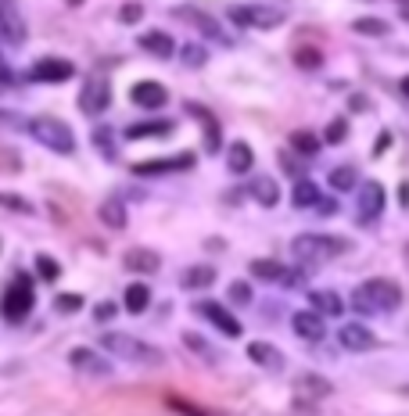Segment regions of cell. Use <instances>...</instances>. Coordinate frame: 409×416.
Wrapping results in <instances>:
<instances>
[{
  "instance_id": "cell-4",
  "label": "cell",
  "mask_w": 409,
  "mask_h": 416,
  "mask_svg": "<svg viewBox=\"0 0 409 416\" xmlns=\"http://www.w3.org/2000/svg\"><path fill=\"white\" fill-rule=\"evenodd\" d=\"M0 312H4L8 323H22L33 312V280L29 277H15L0 298Z\"/></svg>"
},
{
  "instance_id": "cell-30",
  "label": "cell",
  "mask_w": 409,
  "mask_h": 416,
  "mask_svg": "<svg viewBox=\"0 0 409 416\" xmlns=\"http://www.w3.org/2000/svg\"><path fill=\"white\" fill-rule=\"evenodd\" d=\"M331 187H334V191L337 194H344V191H352V187L359 183V173L352 169V165H337V169H331Z\"/></svg>"
},
{
  "instance_id": "cell-18",
  "label": "cell",
  "mask_w": 409,
  "mask_h": 416,
  "mask_svg": "<svg viewBox=\"0 0 409 416\" xmlns=\"http://www.w3.org/2000/svg\"><path fill=\"white\" fill-rule=\"evenodd\" d=\"M0 29L11 44H22L26 40V26H22V15H18V4L15 0H0Z\"/></svg>"
},
{
  "instance_id": "cell-48",
  "label": "cell",
  "mask_w": 409,
  "mask_h": 416,
  "mask_svg": "<svg viewBox=\"0 0 409 416\" xmlns=\"http://www.w3.org/2000/svg\"><path fill=\"white\" fill-rule=\"evenodd\" d=\"M352 112H366V97H359V94L352 97Z\"/></svg>"
},
{
  "instance_id": "cell-41",
  "label": "cell",
  "mask_w": 409,
  "mask_h": 416,
  "mask_svg": "<svg viewBox=\"0 0 409 416\" xmlns=\"http://www.w3.org/2000/svg\"><path fill=\"white\" fill-rule=\"evenodd\" d=\"M230 302L248 305V302H251V287H248L244 280H233V284H230Z\"/></svg>"
},
{
  "instance_id": "cell-9",
  "label": "cell",
  "mask_w": 409,
  "mask_h": 416,
  "mask_svg": "<svg viewBox=\"0 0 409 416\" xmlns=\"http://www.w3.org/2000/svg\"><path fill=\"white\" fill-rule=\"evenodd\" d=\"M108 101H112V87H108V79L101 76H90L83 83V90H79V108L86 115H101L108 108Z\"/></svg>"
},
{
  "instance_id": "cell-49",
  "label": "cell",
  "mask_w": 409,
  "mask_h": 416,
  "mask_svg": "<svg viewBox=\"0 0 409 416\" xmlns=\"http://www.w3.org/2000/svg\"><path fill=\"white\" fill-rule=\"evenodd\" d=\"M402 205H409V183H402Z\"/></svg>"
},
{
  "instance_id": "cell-32",
  "label": "cell",
  "mask_w": 409,
  "mask_h": 416,
  "mask_svg": "<svg viewBox=\"0 0 409 416\" xmlns=\"http://www.w3.org/2000/svg\"><path fill=\"white\" fill-rule=\"evenodd\" d=\"M212 280H215V269L212 266H190L187 273H183V287H190V291L194 287H208Z\"/></svg>"
},
{
  "instance_id": "cell-8",
  "label": "cell",
  "mask_w": 409,
  "mask_h": 416,
  "mask_svg": "<svg viewBox=\"0 0 409 416\" xmlns=\"http://www.w3.org/2000/svg\"><path fill=\"white\" fill-rule=\"evenodd\" d=\"M356 212H359V223H362V226H370L374 219H381V212H384V187H381L377 180H370V183L359 187Z\"/></svg>"
},
{
  "instance_id": "cell-11",
  "label": "cell",
  "mask_w": 409,
  "mask_h": 416,
  "mask_svg": "<svg viewBox=\"0 0 409 416\" xmlns=\"http://www.w3.org/2000/svg\"><path fill=\"white\" fill-rule=\"evenodd\" d=\"M248 269H251V277H255V280H266V284L294 287V284L301 280V273H294V269H287L284 262H273V259H255Z\"/></svg>"
},
{
  "instance_id": "cell-39",
  "label": "cell",
  "mask_w": 409,
  "mask_h": 416,
  "mask_svg": "<svg viewBox=\"0 0 409 416\" xmlns=\"http://www.w3.org/2000/svg\"><path fill=\"white\" fill-rule=\"evenodd\" d=\"M112 137H115L112 130H94V144H97V151H101V155H108V158L115 155V140H112Z\"/></svg>"
},
{
  "instance_id": "cell-15",
  "label": "cell",
  "mask_w": 409,
  "mask_h": 416,
  "mask_svg": "<svg viewBox=\"0 0 409 416\" xmlns=\"http://www.w3.org/2000/svg\"><path fill=\"white\" fill-rule=\"evenodd\" d=\"M129 97H133L137 108H162V104L169 101V90L155 79H144V83H137V87L129 90Z\"/></svg>"
},
{
  "instance_id": "cell-14",
  "label": "cell",
  "mask_w": 409,
  "mask_h": 416,
  "mask_svg": "<svg viewBox=\"0 0 409 416\" xmlns=\"http://www.w3.org/2000/svg\"><path fill=\"white\" fill-rule=\"evenodd\" d=\"M291 327H294V334L301 341H323V334H327V327H323V312H312V309L294 312Z\"/></svg>"
},
{
  "instance_id": "cell-6",
  "label": "cell",
  "mask_w": 409,
  "mask_h": 416,
  "mask_svg": "<svg viewBox=\"0 0 409 416\" xmlns=\"http://www.w3.org/2000/svg\"><path fill=\"white\" fill-rule=\"evenodd\" d=\"M172 15H176V18H183V22L190 26V29H198L201 36H208V40H215V44H223V47H233V36L219 26V22H215V18L212 15H205L201 8H176V11H172Z\"/></svg>"
},
{
  "instance_id": "cell-36",
  "label": "cell",
  "mask_w": 409,
  "mask_h": 416,
  "mask_svg": "<svg viewBox=\"0 0 409 416\" xmlns=\"http://www.w3.org/2000/svg\"><path fill=\"white\" fill-rule=\"evenodd\" d=\"M36 273H40V280H58L61 277V266L51 255H36Z\"/></svg>"
},
{
  "instance_id": "cell-12",
  "label": "cell",
  "mask_w": 409,
  "mask_h": 416,
  "mask_svg": "<svg viewBox=\"0 0 409 416\" xmlns=\"http://www.w3.org/2000/svg\"><path fill=\"white\" fill-rule=\"evenodd\" d=\"M72 61H65V58H40L36 65H33V79L36 83H65V79H72Z\"/></svg>"
},
{
  "instance_id": "cell-31",
  "label": "cell",
  "mask_w": 409,
  "mask_h": 416,
  "mask_svg": "<svg viewBox=\"0 0 409 416\" xmlns=\"http://www.w3.org/2000/svg\"><path fill=\"white\" fill-rule=\"evenodd\" d=\"M147 305H151V291H147V284H129V287H126V309L137 316V312H144Z\"/></svg>"
},
{
  "instance_id": "cell-37",
  "label": "cell",
  "mask_w": 409,
  "mask_h": 416,
  "mask_svg": "<svg viewBox=\"0 0 409 416\" xmlns=\"http://www.w3.org/2000/svg\"><path fill=\"white\" fill-rule=\"evenodd\" d=\"M140 18H144V4H137V0H129V4L119 8V22L122 26H137Z\"/></svg>"
},
{
  "instance_id": "cell-34",
  "label": "cell",
  "mask_w": 409,
  "mask_h": 416,
  "mask_svg": "<svg viewBox=\"0 0 409 416\" xmlns=\"http://www.w3.org/2000/svg\"><path fill=\"white\" fill-rule=\"evenodd\" d=\"M291 148H294L298 155H316V151H319V140H316V133H309V130H294V133H291Z\"/></svg>"
},
{
  "instance_id": "cell-10",
  "label": "cell",
  "mask_w": 409,
  "mask_h": 416,
  "mask_svg": "<svg viewBox=\"0 0 409 416\" xmlns=\"http://www.w3.org/2000/svg\"><path fill=\"white\" fill-rule=\"evenodd\" d=\"M194 165V155L190 151H180V155H172V158H147V162H137L133 165V173L137 176H165V173H183Z\"/></svg>"
},
{
  "instance_id": "cell-23",
  "label": "cell",
  "mask_w": 409,
  "mask_h": 416,
  "mask_svg": "<svg viewBox=\"0 0 409 416\" xmlns=\"http://www.w3.org/2000/svg\"><path fill=\"white\" fill-rule=\"evenodd\" d=\"M226 165H230V173L244 176V173H251V165H255V151L248 148L244 140H233L230 151H226Z\"/></svg>"
},
{
  "instance_id": "cell-16",
  "label": "cell",
  "mask_w": 409,
  "mask_h": 416,
  "mask_svg": "<svg viewBox=\"0 0 409 416\" xmlns=\"http://www.w3.org/2000/svg\"><path fill=\"white\" fill-rule=\"evenodd\" d=\"M337 341H341L344 348H349V352H370V348H377L374 330H366L362 323H349V327H341Z\"/></svg>"
},
{
  "instance_id": "cell-25",
  "label": "cell",
  "mask_w": 409,
  "mask_h": 416,
  "mask_svg": "<svg viewBox=\"0 0 409 416\" xmlns=\"http://www.w3.org/2000/svg\"><path fill=\"white\" fill-rule=\"evenodd\" d=\"M262 208H273L276 201H280V187H276V180L273 176H255L251 180V191H248Z\"/></svg>"
},
{
  "instance_id": "cell-24",
  "label": "cell",
  "mask_w": 409,
  "mask_h": 416,
  "mask_svg": "<svg viewBox=\"0 0 409 416\" xmlns=\"http://www.w3.org/2000/svg\"><path fill=\"white\" fill-rule=\"evenodd\" d=\"M248 359L255 366H262V370H280V366H284V356H280L273 345H266V341H251L248 345Z\"/></svg>"
},
{
  "instance_id": "cell-1",
  "label": "cell",
  "mask_w": 409,
  "mask_h": 416,
  "mask_svg": "<svg viewBox=\"0 0 409 416\" xmlns=\"http://www.w3.org/2000/svg\"><path fill=\"white\" fill-rule=\"evenodd\" d=\"M402 305V287L395 280H366L352 291V309L356 312H392Z\"/></svg>"
},
{
  "instance_id": "cell-5",
  "label": "cell",
  "mask_w": 409,
  "mask_h": 416,
  "mask_svg": "<svg viewBox=\"0 0 409 416\" xmlns=\"http://www.w3.org/2000/svg\"><path fill=\"white\" fill-rule=\"evenodd\" d=\"M291 248H294V255H298V259L323 262V259L341 255L344 248H349V241H341V237H323V234H298Z\"/></svg>"
},
{
  "instance_id": "cell-19",
  "label": "cell",
  "mask_w": 409,
  "mask_h": 416,
  "mask_svg": "<svg viewBox=\"0 0 409 416\" xmlns=\"http://www.w3.org/2000/svg\"><path fill=\"white\" fill-rule=\"evenodd\" d=\"M294 391L301 399H327V395H334V384L319 373H301V377H294Z\"/></svg>"
},
{
  "instance_id": "cell-3",
  "label": "cell",
  "mask_w": 409,
  "mask_h": 416,
  "mask_svg": "<svg viewBox=\"0 0 409 416\" xmlns=\"http://www.w3.org/2000/svg\"><path fill=\"white\" fill-rule=\"evenodd\" d=\"M29 137H36L43 148H51V151H58V155H72V151H76L72 130L65 126L61 119H54V115H36V119H29Z\"/></svg>"
},
{
  "instance_id": "cell-7",
  "label": "cell",
  "mask_w": 409,
  "mask_h": 416,
  "mask_svg": "<svg viewBox=\"0 0 409 416\" xmlns=\"http://www.w3.org/2000/svg\"><path fill=\"white\" fill-rule=\"evenodd\" d=\"M226 15H230V22L255 26V29H273V26L284 22V15H280L276 8H266V4H233Z\"/></svg>"
},
{
  "instance_id": "cell-22",
  "label": "cell",
  "mask_w": 409,
  "mask_h": 416,
  "mask_svg": "<svg viewBox=\"0 0 409 416\" xmlns=\"http://www.w3.org/2000/svg\"><path fill=\"white\" fill-rule=\"evenodd\" d=\"M187 112H190L194 119H201V126H205V151L215 155V151H219V122H215V115L205 112L201 104H187Z\"/></svg>"
},
{
  "instance_id": "cell-29",
  "label": "cell",
  "mask_w": 409,
  "mask_h": 416,
  "mask_svg": "<svg viewBox=\"0 0 409 416\" xmlns=\"http://www.w3.org/2000/svg\"><path fill=\"white\" fill-rule=\"evenodd\" d=\"M291 201H294V208H312V205H319L323 198H319V187H316L312 180H298Z\"/></svg>"
},
{
  "instance_id": "cell-50",
  "label": "cell",
  "mask_w": 409,
  "mask_h": 416,
  "mask_svg": "<svg viewBox=\"0 0 409 416\" xmlns=\"http://www.w3.org/2000/svg\"><path fill=\"white\" fill-rule=\"evenodd\" d=\"M402 94H406V97H409V76H406V79H402Z\"/></svg>"
},
{
  "instance_id": "cell-43",
  "label": "cell",
  "mask_w": 409,
  "mask_h": 416,
  "mask_svg": "<svg viewBox=\"0 0 409 416\" xmlns=\"http://www.w3.org/2000/svg\"><path fill=\"white\" fill-rule=\"evenodd\" d=\"M0 205H4V208H15V212H29V201L18 198V194H0Z\"/></svg>"
},
{
  "instance_id": "cell-2",
  "label": "cell",
  "mask_w": 409,
  "mask_h": 416,
  "mask_svg": "<svg viewBox=\"0 0 409 416\" xmlns=\"http://www.w3.org/2000/svg\"><path fill=\"white\" fill-rule=\"evenodd\" d=\"M101 348H108L112 356L126 359V363H137V366H162L165 356H162V348L155 345H147L133 334H122V330H112V334H104L101 338Z\"/></svg>"
},
{
  "instance_id": "cell-40",
  "label": "cell",
  "mask_w": 409,
  "mask_h": 416,
  "mask_svg": "<svg viewBox=\"0 0 409 416\" xmlns=\"http://www.w3.org/2000/svg\"><path fill=\"white\" fill-rule=\"evenodd\" d=\"M344 137H349V122H344V119H334L331 126H327V133H323V140H327V144H341Z\"/></svg>"
},
{
  "instance_id": "cell-33",
  "label": "cell",
  "mask_w": 409,
  "mask_h": 416,
  "mask_svg": "<svg viewBox=\"0 0 409 416\" xmlns=\"http://www.w3.org/2000/svg\"><path fill=\"white\" fill-rule=\"evenodd\" d=\"M352 29L359 36H387V33H392V26H387L384 18H356Z\"/></svg>"
},
{
  "instance_id": "cell-17",
  "label": "cell",
  "mask_w": 409,
  "mask_h": 416,
  "mask_svg": "<svg viewBox=\"0 0 409 416\" xmlns=\"http://www.w3.org/2000/svg\"><path fill=\"white\" fill-rule=\"evenodd\" d=\"M198 312H201L205 320H212V323L219 327L226 338H241V323H237V320L230 316V312H226L219 302H201V305H198Z\"/></svg>"
},
{
  "instance_id": "cell-51",
  "label": "cell",
  "mask_w": 409,
  "mask_h": 416,
  "mask_svg": "<svg viewBox=\"0 0 409 416\" xmlns=\"http://www.w3.org/2000/svg\"><path fill=\"white\" fill-rule=\"evenodd\" d=\"M65 4H72V8H76V4H83V0H65Z\"/></svg>"
},
{
  "instance_id": "cell-20",
  "label": "cell",
  "mask_w": 409,
  "mask_h": 416,
  "mask_svg": "<svg viewBox=\"0 0 409 416\" xmlns=\"http://www.w3.org/2000/svg\"><path fill=\"white\" fill-rule=\"evenodd\" d=\"M122 266L129 273H155L162 266V259H158V252H151V248H133V252L122 255Z\"/></svg>"
},
{
  "instance_id": "cell-45",
  "label": "cell",
  "mask_w": 409,
  "mask_h": 416,
  "mask_svg": "<svg viewBox=\"0 0 409 416\" xmlns=\"http://www.w3.org/2000/svg\"><path fill=\"white\" fill-rule=\"evenodd\" d=\"M183 345H187V348H194V352H201L205 359H212V352H208V348L198 341V334H183Z\"/></svg>"
},
{
  "instance_id": "cell-28",
  "label": "cell",
  "mask_w": 409,
  "mask_h": 416,
  "mask_svg": "<svg viewBox=\"0 0 409 416\" xmlns=\"http://www.w3.org/2000/svg\"><path fill=\"white\" fill-rule=\"evenodd\" d=\"M140 47L151 51L155 58H169L172 51H176V44H172L169 33H144V36H140Z\"/></svg>"
},
{
  "instance_id": "cell-42",
  "label": "cell",
  "mask_w": 409,
  "mask_h": 416,
  "mask_svg": "<svg viewBox=\"0 0 409 416\" xmlns=\"http://www.w3.org/2000/svg\"><path fill=\"white\" fill-rule=\"evenodd\" d=\"M58 312H65V316H69V312H79L83 309V295H58Z\"/></svg>"
},
{
  "instance_id": "cell-47",
  "label": "cell",
  "mask_w": 409,
  "mask_h": 416,
  "mask_svg": "<svg viewBox=\"0 0 409 416\" xmlns=\"http://www.w3.org/2000/svg\"><path fill=\"white\" fill-rule=\"evenodd\" d=\"M387 144H392V133H381V140L374 144V155H381V151H387Z\"/></svg>"
},
{
  "instance_id": "cell-44",
  "label": "cell",
  "mask_w": 409,
  "mask_h": 416,
  "mask_svg": "<svg viewBox=\"0 0 409 416\" xmlns=\"http://www.w3.org/2000/svg\"><path fill=\"white\" fill-rule=\"evenodd\" d=\"M112 316H115V305H112V302H101V305L94 309V320H97V323H108Z\"/></svg>"
},
{
  "instance_id": "cell-38",
  "label": "cell",
  "mask_w": 409,
  "mask_h": 416,
  "mask_svg": "<svg viewBox=\"0 0 409 416\" xmlns=\"http://www.w3.org/2000/svg\"><path fill=\"white\" fill-rule=\"evenodd\" d=\"M180 58H183V65H187V69H201L208 54H205V47H198V44H187Z\"/></svg>"
},
{
  "instance_id": "cell-27",
  "label": "cell",
  "mask_w": 409,
  "mask_h": 416,
  "mask_svg": "<svg viewBox=\"0 0 409 416\" xmlns=\"http://www.w3.org/2000/svg\"><path fill=\"white\" fill-rule=\"evenodd\" d=\"M309 305H312L316 312H323V316H341V312H344V302H341L337 291H312Z\"/></svg>"
},
{
  "instance_id": "cell-13",
  "label": "cell",
  "mask_w": 409,
  "mask_h": 416,
  "mask_svg": "<svg viewBox=\"0 0 409 416\" xmlns=\"http://www.w3.org/2000/svg\"><path fill=\"white\" fill-rule=\"evenodd\" d=\"M69 363H72L79 373H90V377H108V373H112V363H108L104 356H97L94 348H72Z\"/></svg>"
},
{
  "instance_id": "cell-46",
  "label": "cell",
  "mask_w": 409,
  "mask_h": 416,
  "mask_svg": "<svg viewBox=\"0 0 409 416\" xmlns=\"http://www.w3.org/2000/svg\"><path fill=\"white\" fill-rule=\"evenodd\" d=\"M280 165H284V173H291V176H298V173H301V165H298L294 158H280Z\"/></svg>"
},
{
  "instance_id": "cell-21",
  "label": "cell",
  "mask_w": 409,
  "mask_h": 416,
  "mask_svg": "<svg viewBox=\"0 0 409 416\" xmlns=\"http://www.w3.org/2000/svg\"><path fill=\"white\" fill-rule=\"evenodd\" d=\"M101 223L112 226V230H126L129 216H126V201H122L119 194H108V198L101 201Z\"/></svg>"
},
{
  "instance_id": "cell-26",
  "label": "cell",
  "mask_w": 409,
  "mask_h": 416,
  "mask_svg": "<svg viewBox=\"0 0 409 416\" xmlns=\"http://www.w3.org/2000/svg\"><path fill=\"white\" fill-rule=\"evenodd\" d=\"M172 133V122L169 119H151V122H133V126L126 130L129 140H151V137H165Z\"/></svg>"
},
{
  "instance_id": "cell-35",
  "label": "cell",
  "mask_w": 409,
  "mask_h": 416,
  "mask_svg": "<svg viewBox=\"0 0 409 416\" xmlns=\"http://www.w3.org/2000/svg\"><path fill=\"white\" fill-rule=\"evenodd\" d=\"M294 65H298V69H319V65H323V54H319L316 47H298V51H294Z\"/></svg>"
}]
</instances>
